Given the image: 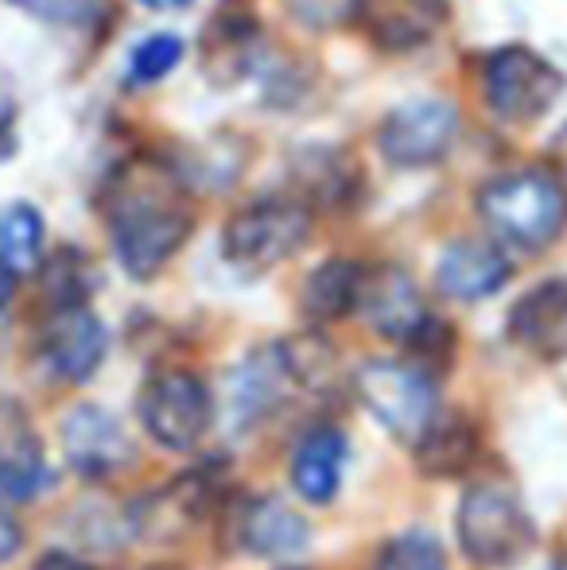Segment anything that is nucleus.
Listing matches in <instances>:
<instances>
[{"label":"nucleus","mask_w":567,"mask_h":570,"mask_svg":"<svg viewBox=\"0 0 567 570\" xmlns=\"http://www.w3.org/2000/svg\"><path fill=\"white\" fill-rule=\"evenodd\" d=\"M190 210L179 190L164 175H137L117 183L109 203V237L121 268L137 279H148L172 261L190 237Z\"/></svg>","instance_id":"1"},{"label":"nucleus","mask_w":567,"mask_h":570,"mask_svg":"<svg viewBox=\"0 0 567 570\" xmlns=\"http://www.w3.org/2000/svg\"><path fill=\"white\" fill-rule=\"evenodd\" d=\"M478 210L498 237L521 248H545L567 226V195L553 175L521 171L493 179L478 195Z\"/></svg>","instance_id":"2"},{"label":"nucleus","mask_w":567,"mask_h":570,"mask_svg":"<svg viewBox=\"0 0 567 570\" xmlns=\"http://www.w3.org/2000/svg\"><path fill=\"white\" fill-rule=\"evenodd\" d=\"M358 396L373 412V420L401 443H417L436 428L439 396L436 384L420 365L409 361H365L354 376Z\"/></svg>","instance_id":"3"},{"label":"nucleus","mask_w":567,"mask_h":570,"mask_svg":"<svg viewBox=\"0 0 567 570\" xmlns=\"http://www.w3.org/2000/svg\"><path fill=\"white\" fill-rule=\"evenodd\" d=\"M459 543L478 567H509L532 548L537 528L509 489L475 485L459 504Z\"/></svg>","instance_id":"4"},{"label":"nucleus","mask_w":567,"mask_h":570,"mask_svg":"<svg viewBox=\"0 0 567 570\" xmlns=\"http://www.w3.org/2000/svg\"><path fill=\"white\" fill-rule=\"evenodd\" d=\"M307 237L311 214L300 203L268 198V203H253L229 218L226 233H222V253L242 272H268L300 253Z\"/></svg>","instance_id":"5"},{"label":"nucleus","mask_w":567,"mask_h":570,"mask_svg":"<svg viewBox=\"0 0 567 570\" xmlns=\"http://www.w3.org/2000/svg\"><path fill=\"white\" fill-rule=\"evenodd\" d=\"M482 90L493 117L525 125L553 109L564 94V75L529 47H501L486 59Z\"/></svg>","instance_id":"6"},{"label":"nucleus","mask_w":567,"mask_h":570,"mask_svg":"<svg viewBox=\"0 0 567 570\" xmlns=\"http://www.w3.org/2000/svg\"><path fill=\"white\" fill-rule=\"evenodd\" d=\"M214 420V400L203 376L187 368H167L144 389L140 423L164 451H190L203 443Z\"/></svg>","instance_id":"7"},{"label":"nucleus","mask_w":567,"mask_h":570,"mask_svg":"<svg viewBox=\"0 0 567 570\" xmlns=\"http://www.w3.org/2000/svg\"><path fill=\"white\" fill-rule=\"evenodd\" d=\"M454 132H459V114H454L451 101L420 98L389 114V120L378 132V144L389 164L424 167L436 164L439 156H447Z\"/></svg>","instance_id":"8"},{"label":"nucleus","mask_w":567,"mask_h":570,"mask_svg":"<svg viewBox=\"0 0 567 570\" xmlns=\"http://www.w3.org/2000/svg\"><path fill=\"white\" fill-rule=\"evenodd\" d=\"M62 451L82 478H114L133 462V443L117 415L98 404H78L62 420Z\"/></svg>","instance_id":"9"},{"label":"nucleus","mask_w":567,"mask_h":570,"mask_svg":"<svg viewBox=\"0 0 567 570\" xmlns=\"http://www.w3.org/2000/svg\"><path fill=\"white\" fill-rule=\"evenodd\" d=\"M39 345H43V357L55 368V376L82 384L106 361V326L86 307H59L47 318Z\"/></svg>","instance_id":"10"},{"label":"nucleus","mask_w":567,"mask_h":570,"mask_svg":"<svg viewBox=\"0 0 567 570\" xmlns=\"http://www.w3.org/2000/svg\"><path fill=\"white\" fill-rule=\"evenodd\" d=\"M214 509V481L206 470H187L164 485L159 493L144 497L133 509V528L144 540H179L187 528H195Z\"/></svg>","instance_id":"11"},{"label":"nucleus","mask_w":567,"mask_h":570,"mask_svg":"<svg viewBox=\"0 0 567 570\" xmlns=\"http://www.w3.org/2000/svg\"><path fill=\"white\" fill-rule=\"evenodd\" d=\"M509 338L540 361L567 357V279H548L509 311Z\"/></svg>","instance_id":"12"},{"label":"nucleus","mask_w":567,"mask_h":570,"mask_svg":"<svg viewBox=\"0 0 567 570\" xmlns=\"http://www.w3.org/2000/svg\"><path fill=\"white\" fill-rule=\"evenodd\" d=\"M509 279V261L490 240H454L436 264V284L443 295L462 303L490 299Z\"/></svg>","instance_id":"13"},{"label":"nucleus","mask_w":567,"mask_h":570,"mask_svg":"<svg viewBox=\"0 0 567 570\" xmlns=\"http://www.w3.org/2000/svg\"><path fill=\"white\" fill-rule=\"evenodd\" d=\"M358 307L365 311L373 331H381L385 338H401V342L417 338L420 326L431 318L424 311V299H420L417 284H412V276L401 268L365 272L362 303H358Z\"/></svg>","instance_id":"14"},{"label":"nucleus","mask_w":567,"mask_h":570,"mask_svg":"<svg viewBox=\"0 0 567 570\" xmlns=\"http://www.w3.org/2000/svg\"><path fill=\"white\" fill-rule=\"evenodd\" d=\"M350 458V443L334 423H319L300 439L292 454V485L303 501L331 504L342 485V465Z\"/></svg>","instance_id":"15"},{"label":"nucleus","mask_w":567,"mask_h":570,"mask_svg":"<svg viewBox=\"0 0 567 570\" xmlns=\"http://www.w3.org/2000/svg\"><path fill=\"white\" fill-rule=\"evenodd\" d=\"M237 535H242L245 551L265 559H292L311 543L307 520L276 497H261V501L245 504L237 517Z\"/></svg>","instance_id":"16"},{"label":"nucleus","mask_w":567,"mask_h":570,"mask_svg":"<svg viewBox=\"0 0 567 570\" xmlns=\"http://www.w3.org/2000/svg\"><path fill=\"white\" fill-rule=\"evenodd\" d=\"M373 43L385 51H412L443 28L439 0H358Z\"/></svg>","instance_id":"17"},{"label":"nucleus","mask_w":567,"mask_h":570,"mask_svg":"<svg viewBox=\"0 0 567 570\" xmlns=\"http://www.w3.org/2000/svg\"><path fill=\"white\" fill-rule=\"evenodd\" d=\"M365 268L358 261H326L303 284V311L315 323H334V318L350 315L362 303Z\"/></svg>","instance_id":"18"},{"label":"nucleus","mask_w":567,"mask_h":570,"mask_svg":"<svg viewBox=\"0 0 567 570\" xmlns=\"http://www.w3.org/2000/svg\"><path fill=\"white\" fill-rule=\"evenodd\" d=\"M281 353V365L287 373V381L300 384L307 392H331L339 381V357H334V345L319 334H295L284 345H276Z\"/></svg>","instance_id":"19"},{"label":"nucleus","mask_w":567,"mask_h":570,"mask_svg":"<svg viewBox=\"0 0 567 570\" xmlns=\"http://www.w3.org/2000/svg\"><path fill=\"white\" fill-rule=\"evenodd\" d=\"M478 435L462 420H436V428L420 439V465L431 478H454L475 462Z\"/></svg>","instance_id":"20"},{"label":"nucleus","mask_w":567,"mask_h":570,"mask_svg":"<svg viewBox=\"0 0 567 570\" xmlns=\"http://www.w3.org/2000/svg\"><path fill=\"white\" fill-rule=\"evenodd\" d=\"M284 384H292V381H287V373L281 365V353H261V357H250V365L237 373V384H234L237 420L250 423V420L268 415V407L281 400Z\"/></svg>","instance_id":"21"},{"label":"nucleus","mask_w":567,"mask_h":570,"mask_svg":"<svg viewBox=\"0 0 567 570\" xmlns=\"http://www.w3.org/2000/svg\"><path fill=\"white\" fill-rule=\"evenodd\" d=\"M51 470L36 439L23 435L8 454H0V501H31L51 485Z\"/></svg>","instance_id":"22"},{"label":"nucleus","mask_w":567,"mask_h":570,"mask_svg":"<svg viewBox=\"0 0 567 570\" xmlns=\"http://www.w3.org/2000/svg\"><path fill=\"white\" fill-rule=\"evenodd\" d=\"M43 245V218L31 206H8L0 214V268L23 272L39 261Z\"/></svg>","instance_id":"23"},{"label":"nucleus","mask_w":567,"mask_h":570,"mask_svg":"<svg viewBox=\"0 0 567 570\" xmlns=\"http://www.w3.org/2000/svg\"><path fill=\"white\" fill-rule=\"evenodd\" d=\"M373 570H447L443 543L428 532H404L378 551Z\"/></svg>","instance_id":"24"},{"label":"nucleus","mask_w":567,"mask_h":570,"mask_svg":"<svg viewBox=\"0 0 567 570\" xmlns=\"http://www.w3.org/2000/svg\"><path fill=\"white\" fill-rule=\"evenodd\" d=\"M179 59H183V39L159 31V36H148L144 43L133 47L129 75L137 78V82H159L164 75H172Z\"/></svg>","instance_id":"25"},{"label":"nucleus","mask_w":567,"mask_h":570,"mask_svg":"<svg viewBox=\"0 0 567 570\" xmlns=\"http://www.w3.org/2000/svg\"><path fill=\"white\" fill-rule=\"evenodd\" d=\"M12 4L28 8V12L43 16V20H70L86 8V0H12Z\"/></svg>","instance_id":"26"},{"label":"nucleus","mask_w":567,"mask_h":570,"mask_svg":"<svg viewBox=\"0 0 567 570\" xmlns=\"http://www.w3.org/2000/svg\"><path fill=\"white\" fill-rule=\"evenodd\" d=\"M20 548H23V532H20V524H16V520L8 517L4 509H0V563H8V559H12Z\"/></svg>","instance_id":"27"},{"label":"nucleus","mask_w":567,"mask_h":570,"mask_svg":"<svg viewBox=\"0 0 567 570\" xmlns=\"http://www.w3.org/2000/svg\"><path fill=\"white\" fill-rule=\"evenodd\" d=\"M36 570H94V567L75 556H67V551H47V556L36 563Z\"/></svg>","instance_id":"28"},{"label":"nucleus","mask_w":567,"mask_h":570,"mask_svg":"<svg viewBox=\"0 0 567 570\" xmlns=\"http://www.w3.org/2000/svg\"><path fill=\"white\" fill-rule=\"evenodd\" d=\"M12 295H16V272L0 268V311L12 303Z\"/></svg>","instance_id":"29"},{"label":"nucleus","mask_w":567,"mask_h":570,"mask_svg":"<svg viewBox=\"0 0 567 570\" xmlns=\"http://www.w3.org/2000/svg\"><path fill=\"white\" fill-rule=\"evenodd\" d=\"M140 4L159 8V12H167V8H183V4H190V0H140Z\"/></svg>","instance_id":"30"},{"label":"nucleus","mask_w":567,"mask_h":570,"mask_svg":"<svg viewBox=\"0 0 567 570\" xmlns=\"http://www.w3.org/2000/svg\"><path fill=\"white\" fill-rule=\"evenodd\" d=\"M284 570H300V567H284Z\"/></svg>","instance_id":"31"},{"label":"nucleus","mask_w":567,"mask_h":570,"mask_svg":"<svg viewBox=\"0 0 567 570\" xmlns=\"http://www.w3.org/2000/svg\"><path fill=\"white\" fill-rule=\"evenodd\" d=\"M156 570H159V567H156Z\"/></svg>","instance_id":"32"}]
</instances>
